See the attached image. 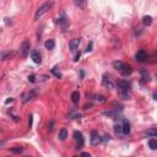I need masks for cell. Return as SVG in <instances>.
Listing matches in <instances>:
<instances>
[{
  "mask_svg": "<svg viewBox=\"0 0 157 157\" xmlns=\"http://www.w3.org/2000/svg\"><path fill=\"white\" fill-rule=\"evenodd\" d=\"M147 137H156L157 136V132H156V130L155 129H151V130H148V131H146V134H145Z\"/></svg>",
  "mask_w": 157,
  "mask_h": 157,
  "instance_id": "d6986e66",
  "label": "cell"
},
{
  "mask_svg": "<svg viewBox=\"0 0 157 157\" xmlns=\"http://www.w3.org/2000/svg\"><path fill=\"white\" fill-rule=\"evenodd\" d=\"M140 75H141V81L142 82H148L150 81V74H148L147 70H141Z\"/></svg>",
  "mask_w": 157,
  "mask_h": 157,
  "instance_id": "4fadbf2b",
  "label": "cell"
},
{
  "mask_svg": "<svg viewBox=\"0 0 157 157\" xmlns=\"http://www.w3.org/2000/svg\"><path fill=\"white\" fill-rule=\"evenodd\" d=\"M32 118H33L32 115H29V117H28V125H29V128L32 126Z\"/></svg>",
  "mask_w": 157,
  "mask_h": 157,
  "instance_id": "83f0119b",
  "label": "cell"
},
{
  "mask_svg": "<svg viewBox=\"0 0 157 157\" xmlns=\"http://www.w3.org/2000/svg\"><path fill=\"white\" fill-rule=\"evenodd\" d=\"M44 47H45V49H48V50L54 49V47H55V42H54V39H47L45 43H44Z\"/></svg>",
  "mask_w": 157,
  "mask_h": 157,
  "instance_id": "5bb4252c",
  "label": "cell"
},
{
  "mask_svg": "<svg viewBox=\"0 0 157 157\" xmlns=\"http://www.w3.org/2000/svg\"><path fill=\"white\" fill-rule=\"evenodd\" d=\"M31 58H32V60H33L36 64H40V63H42V56H40L39 52H37V50H33V52L31 53Z\"/></svg>",
  "mask_w": 157,
  "mask_h": 157,
  "instance_id": "9c48e42d",
  "label": "cell"
},
{
  "mask_svg": "<svg viewBox=\"0 0 157 157\" xmlns=\"http://www.w3.org/2000/svg\"><path fill=\"white\" fill-rule=\"evenodd\" d=\"M114 130H115V134H117V135H121V134H123L121 124H117V125L114 126Z\"/></svg>",
  "mask_w": 157,
  "mask_h": 157,
  "instance_id": "603a6c76",
  "label": "cell"
},
{
  "mask_svg": "<svg viewBox=\"0 0 157 157\" xmlns=\"http://www.w3.org/2000/svg\"><path fill=\"white\" fill-rule=\"evenodd\" d=\"M52 72L55 75V77H58V78H60V77H61V72L58 70V67H56V66H54V67L52 69Z\"/></svg>",
  "mask_w": 157,
  "mask_h": 157,
  "instance_id": "7402d4cb",
  "label": "cell"
},
{
  "mask_svg": "<svg viewBox=\"0 0 157 157\" xmlns=\"http://www.w3.org/2000/svg\"><path fill=\"white\" fill-rule=\"evenodd\" d=\"M0 31H1V29H0Z\"/></svg>",
  "mask_w": 157,
  "mask_h": 157,
  "instance_id": "836d02e7",
  "label": "cell"
},
{
  "mask_svg": "<svg viewBox=\"0 0 157 157\" xmlns=\"http://www.w3.org/2000/svg\"><path fill=\"white\" fill-rule=\"evenodd\" d=\"M102 83H103L104 87H107V88H109V90H113V88H114V83L112 82L110 78H107V76H103Z\"/></svg>",
  "mask_w": 157,
  "mask_h": 157,
  "instance_id": "7c38bea8",
  "label": "cell"
},
{
  "mask_svg": "<svg viewBox=\"0 0 157 157\" xmlns=\"http://www.w3.org/2000/svg\"><path fill=\"white\" fill-rule=\"evenodd\" d=\"M142 22H144V25H146V26H150L151 23H152V17L151 16H144L142 17Z\"/></svg>",
  "mask_w": 157,
  "mask_h": 157,
  "instance_id": "e0dca14e",
  "label": "cell"
},
{
  "mask_svg": "<svg viewBox=\"0 0 157 157\" xmlns=\"http://www.w3.org/2000/svg\"><path fill=\"white\" fill-rule=\"evenodd\" d=\"M103 141V139L99 136V134L97 132V131H92L91 132V144L92 145H98V144H101Z\"/></svg>",
  "mask_w": 157,
  "mask_h": 157,
  "instance_id": "52a82bcc",
  "label": "cell"
},
{
  "mask_svg": "<svg viewBox=\"0 0 157 157\" xmlns=\"http://www.w3.org/2000/svg\"><path fill=\"white\" fill-rule=\"evenodd\" d=\"M135 59L137 60V61H145L146 59H147V54H146V52H144V50H139L137 53H136V55H135Z\"/></svg>",
  "mask_w": 157,
  "mask_h": 157,
  "instance_id": "30bf717a",
  "label": "cell"
},
{
  "mask_svg": "<svg viewBox=\"0 0 157 157\" xmlns=\"http://www.w3.org/2000/svg\"><path fill=\"white\" fill-rule=\"evenodd\" d=\"M118 88H119V92H120V96L124 98V99H129L130 96H131V86L128 81L125 80H119L118 81Z\"/></svg>",
  "mask_w": 157,
  "mask_h": 157,
  "instance_id": "6da1fadb",
  "label": "cell"
},
{
  "mask_svg": "<svg viewBox=\"0 0 157 157\" xmlns=\"http://www.w3.org/2000/svg\"><path fill=\"white\" fill-rule=\"evenodd\" d=\"M53 126H54V120H50V124H48V130L53 131Z\"/></svg>",
  "mask_w": 157,
  "mask_h": 157,
  "instance_id": "484cf974",
  "label": "cell"
},
{
  "mask_svg": "<svg viewBox=\"0 0 157 157\" xmlns=\"http://www.w3.org/2000/svg\"><path fill=\"white\" fill-rule=\"evenodd\" d=\"M58 137H59V140H60V141H64V140L67 137V131H66V129H65V128L60 129V131H59V134H58Z\"/></svg>",
  "mask_w": 157,
  "mask_h": 157,
  "instance_id": "9a60e30c",
  "label": "cell"
},
{
  "mask_svg": "<svg viewBox=\"0 0 157 157\" xmlns=\"http://www.w3.org/2000/svg\"><path fill=\"white\" fill-rule=\"evenodd\" d=\"M81 155H82V156H88V157H90V153H88V152H83V153H81Z\"/></svg>",
  "mask_w": 157,
  "mask_h": 157,
  "instance_id": "d6a6232c",
  "label": "cell"
},
{
  "mask_svg": "<svg viewBox=\"0 0 157 157\" xmlns=\"http://www.w3.org/2000/svg\"><path fill=\"white\" fill-rule=\"evenodd\" d=\"M28 80H29L31 82H34V81H36V80H34V75H31V76L28 77Z\"/></svg>",
  "mask_w": 157,
  "mask_h": 157,
  "instance_id": "f1b7e54d",
  "label": "cell"
},
{
  "mask_svg": "<svg viewBox=\"0 0 157 157\" xmlns=\"http://www.w3.org/2000/svg\"><path fill=\"white\" fill-rule=\"evenodd\" d=\"M71 101H72L74 104H77L78 103V101H80V93L77 91H74L71 93Z\"/></svg>",
  "mask_w": 157,
  "mask_h": 157,
  "instance_id": "2e32d148",
  "label": "cell"
},
{
  "mask_svg": "<svg viewBox=\"0 0 157 157\" xmlns=\"http://www.w3.org/2000/svg\"><path fill=\"white\" fill-rule=\"evenodd\" d=\"M148 146H150L151 150H156L157 148V140L156 139H151L148 141Z\"/></svg>",
  "mask_w": 157,
  "mask_h": 157,
  "instance_id": "ac0fdd59",
  "label": "cell"
},
{
  "mask_svg": "<svg viewBox=\"0 0 157 157\" xmlns=\"http://www.w3.org/2000/svg\"><path fill=\"white\" fill-rule=\"evenodd\" d=\"M74 140L76 141V148H82L83 147V144H85V140H83V135L81 131H75L74 132Z\"/></svg>",
  "mask_w": 157,
  "mask_h": 157,
  "instance_id": "8992f818",
  "label": "cell"
},
{
  "mask_svg": "<svg viewBox=\"0 0 157 157\" xmlns=\"http://www.w3.org/2000/svg\"><path fill=\"white\" fill-rule=\"evenodd\" d=\"M78 58H80V52H78V53L75 55V59H74V61H77V60H78Z\"/></svg>",
  "mask_w": 157,
  "mask_h": 157,
  "instance_id": "f546056e",
  "label": "cell"
},
{
  "mask_svg": "<svg viewBox=\"0 0 157 157\" xmlns=\"http://www.w3.org/2000/svg\"><path fill=\"white\" fill-rule=\"evenodd\" d=\"M5 23L6 25H11V21H9V18H5Z\"/></svg>",
  "mask_w": 157,
  "mask_h": 157,
  "instance_id": "1f68e13d",
  "label": "cell"
},
{
  "mask_svg": "<svg viewBox=\"0 0 157 157\" xmlns=\"http://www.w3.org/2000/svg\"><path fill=\"white\" fill-rule=\"evenodd\" d=\"M121 130H123V134H124V135L130 134V123H129L126 119H124V120H123V124H121Z\"/></svg>",
  "mask_w": 157,
  "mask_h": 157,
  "instance_id": "8fae6325",
  "label": "cell"
},
{
  "mask_svg": "<svg viewBox=\"0 0 157 157\" xmlns=\"http://www.w3.org/2000/svg\"><path fill=\"white\" fill-rule=\"evenodd\" d=\"M58 22H59V26H60V28L63 29V32H65V31L67 29V27H69V20H67L65 12H61V13H60V16H59V18H58Z\"/></svg>",
  "mask_w": 157,
  "mask_h": 157,
  "instance_id": "5b68a950",
  "label": "cell"
},
{
  "mask_svg": "<svg viewBox=\"0 0 157 157\" xmlns=\"http://www.w3.org/2000/svg\"><path fill=\"white\" fill-rule=\"evenodd\" d=\"M74 2H75V5H76L77 7H83L86 0H74Z\"/></svg>",
  "mask_w": 157,
  "mask_h": 157,
  "instance_id": "cb8c5ba5",
  "label": "cell"
},
{
  "mask_svg": "<svg viewBox=\"0 0 157 157\" xmlns=\"http://www.w3.org/2000/svg\"><path fill=\"white\" fill-rule=\"evenodd\" d=\"M91 48H92V43H90V45L87 47V49H86V52H91V50H92Z\"/></svg>",
  "mask_w": 157,
  "mask_h": 157,
  "instance_id": "4dcf8cb0",
  "label": "cell"
},
{
  "mask_svg": "<svg viewBox=\"0 0 157 157\" xmlns=\"http://www.w3.org/2000/svg\"><path fill=\"white\" fill-rule=\"evenodd\" d=\"M78 44H80V39L78 38H72L71 40H70V52L71 53H75L76 50H77V48H78Z\"/></svg>",
  "mask_w": 157,
  "mask_h": 157,
  "instance_id": "ba28073f",
  "label": "cell"
},
{
  "mask_svg": "<svg viewBox=\"0 0 157 157\" xmlns=\"http://www.w3.org/2000/svg\"><path fill=\"white\" fill-rule=\"evenodd\" d=\"M113 66L123 75V76H128L132 72V69L129 64H125V63H121V61H114L113 63Z\"/></svg>",
  "mask_w": 157,
  "mask_h": 157,
  "instance_id": "7a4b0ae2",
  "label": "cell"
},
{
  "mask_svg": "<svg viewBox=\"0 0 157 157\" xmlns=\"http://www.w3.org/2000/svg\"><path fill=\"white\" fill-rule=\"evenodd\" d=\"M29 47H31V43H29L28 39H25L21 43V45H20V55L22 58H27V55L29 53Z\"/></svg>",
  "mask_w": 157,
  "mask_h": 157,
  "instance_id": "277c9868",
  "label": "cell"
},
{
  "mask_svg": "<svg viewBox=\"0 0 157 157\" xmlns=\"http://www.w3.org/2000/svg\"><path fill=\"white\" fill-rule=\"evenodd\" d=\"M34 94H36V93H34L33 91H32V92H29V93L26 96V98H23V102H25V103H26V102H28L29 99H32V97H33Z\"/></svg>",
  "mask_w": 157,
  "mask_h": 157,
  "instance_id": "d4e9b609",
  "label": "cell"
},
{
  "mask_svg": "<svg viewBox=\"0 0 157 157\" xmlns=\"http://www.w3.org/2000/svg\"><path fill=\"white\" fill-rule=\"evenodd\" d=\"M12 55H13L12 52H11V53H10V52H5V53H1V54H0V58H1V59H9V58L12 56Z\"/></svg>",
  "mask_w": 157,
  "mask_h": 157,
  "instance_id": "44dd1931",
  "label": "cell"
},
{
  "mask_svg": "<svg viewBox=\"0 0 157 157\" xmlns=\"http://www.w3.org/2000/svg\"><path fill=\"white\" fill-rule=\"evenodd\" d=\"M53 1H47V2H44L42 6H39L38 9H37V11H36V13H34V21H38L52 6H53Z\"/></svg>",
  "mask_w": 157,
  "mask_h": 157,
  "instance_id": "3957f363",
  "label": "cell"
},
{
  "mask_svg": "<svg viewBox=\"0 0 157 157\" xmlns=\"http://www.w3.org/2000/svg\"><path fill=\"white\" fill-rule=\"evenodd\" d=\"M11 151H12V152H21L22 148H21V147H16V148H11Z\"/></svg>",
  "mask_w": 157,
  "mask_h": 157,
  "instance_id": "4316f807",
  "label": "cell"
},
{
  "mask_svg": "<svg viewBox=\"0 0 157 157\" xmlns=\"http://www.w3.org/2000/svg\"><path fill=\"white\" fill-rule=\"evenodd\" d=\"M117 114H118V112L117 110H109V112H103V115H105V117H117Z\"/></svg>",
  "mask_w": 157,
  "mask_h": 157,
  "instance_id": "ffe728a7",
  "label": "cell"
}]
</instances>
